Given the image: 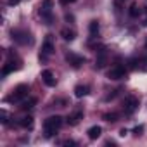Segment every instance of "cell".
Instances as JSON below:
<instances>
[{"mask_svg":"<svg viewBox=\"0 0 147 147\" xmlns=\"http://www.w3.org/2000/svg\"><path fill=\"white\" fill-rule=\"evenodd\" d=\"M62 125V118L61 116H50L43 121V128H45V137H52Z\"/></svg>","mask_w":147,"mask_h":147,"instance_id":"6da1fadb","label":"cell"},{"mask_svg":"<svg viewBox=\"0 0 147 147\" xmlns=\"http://www.w3.org/2000/svg\"><path fill=\"white\" fill-rule=\"evenodd\" d=\"M28 92H30V87H28V85H18L16 90H14V94L9 95L5 100H7V102H18V100H23V99L28 97Z\"/></svg>","mask_w":147,"mask_h":147,"instance_id":"7a4b0ae2","label":"cell"},{"mask_svg":"<svg viewBox=\"0 0 147 147\" xmlns=\"http://www.w3.org/2000/svg\"><path fill=\"white\" fill-rule=\"evenodd\" d=\"M107 78H109V80H121V78H126V67L121 66V64H116L114 67L109 69Z\"/></svg>","mask_w":147,"mask_h":147,"instance_id":"3957f363","label":"cell"},{"mask_svg":"<svg viewBox=\"0 0 147 147\" xmlns=\"http://www.w3.org/2000/svg\"><path fill=\"white\" fill-rule=\"evenodd\" d=\"M40 16L42 19H45V24L52 23V0H45L40 7Z\"/></svg>","mask_w":147,"mask_h":147,"instance_id":"277c9868","label":"cell"},{"mask_svg":"<svg viewBox=\"0 0 147 147\" xmlns=\"http://www.w3.org/2000/svg\"><path fill=\"white\" fill-rule=\"evenodd\" d=\"M12 40L21 43V45H26V43H31V35L28 31H21V30H12Z\"/></svg>","mask_w":147,"mask_h":147,"instance_id":"5b68a950","label":"cell"},{"mask_svg":"<svg viewBox=\"0 0 147 147\" xmlns=\"http://www.w3.org/2000/svg\"><path fill=\"white\" fill-rule=\"evenodd\" d=\"M54 43H52V35H47L43 45H42V54H40V59H45L47 55H52L54 54Z\"/></svg>","mask_w":147,"mask_h":147,"instance_id":"8992f818","label":"cell"},{"mask_svg":"<svg viewBox=\"0 0 147 147\" xmlns=\"http://www.w3.org/2000/svg\"><path fill=\"white\" fill-rule=\"evenodd\" d=\"M66 61H67L73 67H80V66L85 62V57H83V55H78V54H75V52H67V54H66Z\"/></svg>","mask_w":147,"mask_h":147,"instance_id":"52a82bcc","label":"cell"},{"mask_svg":"<svg viewBox=\"0 0 147 147\" xmlns=\"http://www.w3.org/2000/svg\"><path fill=\"white\" fill-rule=\"evenodd\" d=\"M137 109H138V99L133 97V95L126 97V100H125V113H126V114H131V113H135Z\"/></svg>","mask_w":147,"mask_h":147,"instance_id":"ba28073f","label":"cell"},{"mask_svg":"<svg viewBox=\"0 0 147 147\" xmlns=\"http://www.w3.org/2000/svg\"><path fill=\"white\" fill-rule=\"evenodd\" d=\"M82 119H83V111H82V109H76L73 114L67 116V125H69V126H76Z\"/></svg>","mask_w":147,"mask_h":147,"instance_id":"9c48e42d","label":"cell"},{"mask_svg":"<svg viewBox=\"0 0 147 147\" xmlns=\"http://www.w3.org/2000/svg\"><path fill=\"white\" fill-rule=\"evenodd\" d=\"M42 80L47 87H55V76H54V73L50 69H43L42 71Z\"/></svg>","mask_w":147,"mask_h":147,"instance_id":"30bf717a","label":"cell"},{"mask_svg":"<svg viewBox=\"0 0 147 147\" xmlns=\"http://www.w3.org/2000/svg\"><path fill=\"white\" fill-rule=\"evenodd\" d=\"M21 67V62L18 61V62H7L4 67H2V76H7L9 73H12V71H18Z\"/></svg>","mask_w":147,"mask_h":147,"instance_id":"8fae6325","label":"cell"},{"mask_svg":"<svg viewBox=\"0 0 147 147\" xmlns=\"http://www.w3.org/2000/svg\"><path fill=\"white\" fill-rule=\"evenodd\" d=\"M87 133H88V138H90V140H97V138L100 137V133H102V128L95 125V126H90Z\"/></svg>","mask_w":147,"mask_h":147,"instance_id":"7c38bea8","label":"cell"},{"mask_svg":"<svg viewBox=\"0 0 147 147\" xmlns=\"http://www.w3.org/2000/svg\"><path fill=\"white\" fill-rule=\"evenodd\" d=\"M61 36H62L66 42H73V40H75V36H76V33L73 31V30H69V28H62V30H61Z\"/></svg>","mask_w":147,"mask_h":147,"instance_id":"4fadbf2b","label":"cell"},{"mask_svg":"<svg viewBox=\"0 0 147 147\" xmlns=\"http://www.w3.org/2000/svg\"><path fill=\"white\" fill-rule=\"evenodd\" d=\"M88 94V87L87 85H78V87H75V95L80 99V97H85Z\"/></svg>","mask_w":147,"mask_h":147,"instance_id":"5bb4252c","label":"cell"},{"mask_svg":"<svg viewBox=\"0 0 147 147\" xmlns=\"http://www.w3.org/2000/svg\"><path fill=\"white\" fill-rule=\"evenodd\" d=\"M19 125L23 126V128H33V118L31 116H24V118H21L19 119Z\"/></svg>","mask_w":147,"mask_h":147,"instance_id":"9a60e30c","label":"cell"},{"mask_svg":"<svg viewBox=\"0 0 147 147\" xmlns=\"http://www.w3.org/2000/svg\"><path fill=\"white\" fill-rule=\"evenodd\" d=\"M35 104H36V99H33V97H31V99H28V100H23L21 109H23V111H28V109H31Z\"/></svg>","mask_w":147,"mask_h":147,"instance_id":"2e32d148","label":"cell"},{"mask_svg":"<svg viewBox=\"0 0 147 147\" xmlns=\"http://www.w3.org/2000/svg\"><path fill=\"white\" fill-rule=\"evenodd\" d=\"M88 30H90V35H97L99 33V30H100V26H99V23L97 21H90V24H88Z\"/></svg>","mask_w":147,"mask_h":147,"instance_id":"e0dca14e","label":"cell"},{"mask_svg":"<svg viewBox=\"0 0 147 147\" xmlns=\"http://www.w3.org/2000/svg\"><path fill=\"white\" fill-rule=\"evenodd\" d=\"M99 52H100V54H99V57H97V64H95V66L100 69V67H104V64H106V52H104V50H99Z\"/></svg>","mask_w":147,"mask_h":147,"instance_id":"ac0fdd59","label":"cell"},{"mask_svg":"<svg viewBox=\"0 0 147 147\" xmlns=\"http://www.w3.org/2000/svg\"><path fill=\"white\" fill-rule=\"evenodd\" d=\"M128 12H130V16H131V18H138V16H140V12H142V9H140L138 5H131Z\"/></svg>","mask_w":147,"mask_h":147,"instance_id":"d6986e66","label":"cell"},{"mask_svg":"<svg viewBox=\"0 0 147 147\" xmlns=\"http://www.w3.org/2000/svg\"><path fill=\"white\" fill-rule=\"evenodd\" d=\"M104 119H106V121H109V123H114V121L118 119V114H114V113H109V114H104Z\"/></svg>","mask_w":147,"mask_h":147,"instance_id":"ffe728a7","label":"cell"},{"mask_svg":"<svg viewBox=\"0 0 147 147\" xmlns=\"http://www.w3.org/2000/svg\"><path fill=\"white\" fill-rule=\"evenodd\" d=\"M138 67H140L142 71H145V73H147V57H144V59H140V61H138Z\"/></svg>","mask_w":147,"mask_h":147,"instance_id":"44dd1931","label":"cell"},{"mask_svg":"<svg viewBox=\"0 0 147 147\" xmlns=\"http://www.w3.org/2000/svg\"><path fill=\"white\" fill-rule=\"evenodd\" d=\"M142 130H144V126H142V125H140V126H137V128H133V133H135V135H137V137H138V135H140V131H142Z\"/></svg>","mask_w":147,"mask_h":147,"instance_id":"7402d4cb","label":"cell"},{"mask_svg":"<svg viewBox=\"0 0 147 147\" xmlns=\"http://www.w3.org/2000/svg\"><path fill=\"white\" fill-rule=\"evenodd\" d=\"M73 2H75V0H61L62 5H67V4H73Z\"/></svg>","mask_w":147,"mask_h":147,"instance_id":"603a6c76","label":"cell"},{"mask_svg":"<svg viewBox=\"0 0 147 147\" xmlns=\"http://www.w3.org/2000/svg\"><path fill=\"white\" fill-rule=\"evenodd\" d=\"M126 133H128V131H126V128H121V130H119V135H121V137H125Z\"/></svg>","mask_w":147,"mask_h":147,"instance_id":"cb8c5ba5","label":"cell"},{"mask_svg":"<svg viewBox=\"0 0 147 147\" xmlns=\"http://www.w3.org/2000/svg\"><path fill=\"white\" fill-rule=\"evenodd\" d=\"M19 0H9V5H18Z\"/></svg>","mask_w":147,"mask_h":147,"instance_id":"d4e9b609","label":"cell"},{"mask_svg":"<svg viewBox=\"0 0 147 147\" xmlns=\"http://www.w3.org/2000/svg\"><path fill=\"white\" fill-rule=\"evenodd\" d=\"M75 144H76V142H73V140H66V142H64V145H75Z\"/></svg>","mask_w":147,"mask_h":147,"instance_id":"484cf974","label":"cell"},{"mask_svg":"<svg viewBox=\"0 0 147 147\" xmlns=\"http://www.w3.org/2000/svg\"><path fill=\"white\" fill-rule=\"evenodd\" d=\"M144 26H147V19H145V21H144Z\"/></svg>","mask_w":147,"mask_h":147,"instance_id":"4316f807","label":"cell"}]
</instances>
